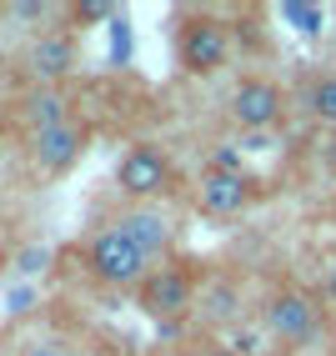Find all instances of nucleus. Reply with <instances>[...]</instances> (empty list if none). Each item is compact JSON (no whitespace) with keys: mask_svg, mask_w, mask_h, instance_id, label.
<instances>
[{"mask_svg":"<svg viewBox=\"0 0 336 356\" xmlns=\"http://www.w3.org/2000/svg\"><path fill=\"white\" fill-rule=\"evenodd\" d=\"M81 256H86V271L101 281V286H115V291H131V286H141V281L156 271V261L141 251L131 236H121L115 226L95 231Z\"/></svg>","mask_w":336,"mask_h":356,"instance_id":"f257e3e1","label":"nucleus"},{"mask_svg":"<svg viewBox=\"0 0 336 356\" xmlns=\"http://www.w3.org/2000/svg\"><path fill=\"white\" fill-rule=\"evenodd\" d=\"M261 331L276 341V346H311L321 337V306L317 296H306L296 286H281L261 301Z\"/></svg>","mask_w":336,"mask_h":356,"instance_id":"f03ea898","label":"nucleus"},{"mask_svg":"<svg viewBox=\"0 0 336 356\" xmlns=\"http://www.w3.org/2000/svg\"><path fill=\"white\" fill-rule=\"evenodd\" d=\"M136 301H141L146 316H156V326H181L196 312V276L186 266H156L136 286Z\"/></svg>","mask_w":336,"mask_h":356,"instance_id":"7ed1b4c3","label":"nucleus"},{"mask_svg":"<svg viewBox=\"0 0 336 356\" xmlns=\"http://www.w3.org/2000/svg\"><path fill=\"white\" fill-rule=\"evenodd\" d=\"M171 181H176V165L166 161L161 146H151V140H136V146L115 161V186L141 206V201H156L171 191Z\"/></svg>","mask_w":336,"mask_h":356,"instance_id":"20e7f679","label":"nucleus"},{"mask_svg":"<svg viewBox=\"0 0 336 356\" xmlns=\"http://www.w3.org/2000/svg\"><path fill=\"white\" fill-rule=\"evenodd\" d=\"M176 51H181V65L191 76H216V70L231 60V31L221 20H211V15H196V20L181 26Z\"/></svg>","mask_w":336,"mask_h":356,"instance_id":"39448f33","label":"nucleus"},{"mask_svg":"<svg viewBox=\"0 0 336 356\" xmlns=\"http://www.w3.org/2000/svg\"><path fill=\"white\" fill-rule=\"evenodd\" d=\"M286 111V90L266 76H246L241 86L231 90V121L236 131H276Z\"/></svg>","mask_w":336,"mask_h":356,"instance_id":"423d86ee","label":"nucleus"},{"mask_svg":"<svg viewBox=\"0 0 336 356\" xmlns=\"http://www.w3.org/2000/svg\"><path fill=\"white\" fill-rule=\"evenodd\" d=\"M86 140H90V131H86L81 121L35 131V136H31V165H35V171H45V176H65L70 165L86 156Z\"/></svg>","mask_w":336,"mask_h":356,"instance_id":"0eeeda50","label":"nucleus"},{"mask_svg":"<svg viewBox=\"0 0 336 356\" xmlns=\"http://www.w3.org/2000/svg\"><path fill=\"white\" fill-rule=\"evenodd\" d=\"M111 226L121 231V236H131V241H136L141 251H146L151 261H161L166 251L176 246V221L166 216L161 206H151V201H141V206H126V211H121V216H115Z\"/></svg>","mask_w":336,"mask_h":356,"instance_id":"6e6552de","label":"nucleus"},{"mask_svg":"<svg viewBox=\"0 0 336 356\" xmlns=\"http://www.w3.org/2000/svg\"><path fill=\"white\" fill-rule=\"evenodd\" d=\"M76 65H81V45H76V35H70V31H40V35L31 40V51H26V70H31L40 86L65 81Z\"/></svg>","mask_w":336,"mask_h":356,"instance_id":"1a4fd4ad","label":"nucleus"},{"mask_svg":"<svg viewBox=\"0 0 336 356\" xmlns=\"http://www.w3.org/2000/svg\"><path fill=\"white\" fill-rule=\"evenodd\" d=\"M256 196V181L251 176H221V171H201V186H196V206L206 216H236L246 211Z\"/></svg>","mask_w":336,"mask_h":356,"instance_id":"9d476101","label":"nucleus"},{"mask_svg":"<svg viewBox=\"0 0 336 356\" xmlns=\"http://www.w3.org/2000/svg\"><path fill=\"white\" fill-rule=\"evenodd\" d=\"M196 312L211 331H231V326H241L246 321V296H241V281H231V276H211L206 281V291L196 296Z\"/></svg>","mask_w":336,"mask_h":356,"instance_id":"9b49d317","label":"nucleus"},{"mask_svg":"<svg viewBox=\"0 0 336 356\" xmlns=\"http://www.w3.org/2000/svg\"><path fill=\"white\" fill-rule=\"evenodd\" d=\"M20 115H26V126H31V136H35V131L65 126V121H70V101L61 96L56 86H35L31 96L20 101Z\"/></svg>","mask_w":336,"mask_h":356,"instance_id":"f8f14e48","label":"nucleus"},{"mask_svg":"<svg viewBox=\"0 0 336 356\" xmlns=\"http://www.w3.org/2000/svg\"><path fill=\"white\" fill-rule=\"evenodd\" d=\"M281 20H286L296 35L311 40V35L326 31V6H317V0H286V6H281Z\"/></svg>","mask_w":336,"mask_h":356,"instance_id":"ddd939ff","label":"nucleus"},{"mask_svg":"<svg viewBox=\"0 0 336 356\" xmlns=\"http://www.w3.org/2000/svg\"><path fill=\"white\" fill-rule=\"evenodd\" d=\"M306 111L317 115L326 131H336V76H317L306 86Z\"/></svg>","mask_w":336,"mask_h":356,"instance_id":"4468645a","label":"nucleus"},{"mask_svg":"<svg viewBox=\"0 0 336 356\" xmlns=\"http://www.w3.org/2000/svg\"><path fill=\"white\" fill-rule=\"evenodd\" d=\"M266 341H271V337H266L261 326L241 321V326H231V331H226V341H221V346H226L231 356H266Z\"/></svg>","mask_w":336,"mask_h":356,"instance_id":"2eb2a0df","label":"nucleus"},{"mask_svg":"<svg viewBox=\"0 0 336 356\" xmlns=\"http://www.w3.org/2000/svg\"><path fill=\"white\" fill-rule=\"evenodd\" d=\"M206 171H221V176H246L241 146H236V140H221V146H211V156H206Z\"/></svg>","mask_w":336,"mask_h":356,"instance_id":"dca6fc26","label":"nucleus"},{"mask_svg":"<svg viewBox=\"0 0 336 356\" xmlns=\"http://www.w3.org/2000/svg\"><path fill=\"white\" fill-rule=\"evenodd\" d=\"M126 56H131V26H126V15H115L111 20V60L126 65Z\"/></svg>","mask_w":336,"mask_h":356,"instance_id":"f3484780","label":"nucleus"},{"mask_svg":"<svg viewBox=\"0 0 336 356\" xmlns=\"http://www.w3.org/2000/svg\"><path fill=\"white\" fill-rule=\"evenodd\" d=\"M45 261H51V246H26V251L15 256V271H26V276H35V271L45 266Z\"/></svg>","mask_w":336,"mask_h":356,"instance_id":"a211bd4d","label":"nucleus"},{"mask_svg":"<svg viewBox=\"0 0 336 356\" xmlns=\"http://www.w3.org/2000/svg\"><path fill=\"white\" fill-rule=\"evenodd\" d=\"M115 15H121V10L106 6V0H86V6L70 10V20H115Z\"/></svg>","mask_w":336,"mask_h":356,"instance_id":"6ab92c4d","label":"nucleus"},{"mask_svg":"<svg viewBox=\"0 0 336 356\" xmlns=\"http://www.w3.org/2000/svg\"><path fill=\"white\" fill-rule=\"evenodd\" d=\"M236 146H241V156H251V151H271L276 136H271V131H241V136H236Z\"/></svg>","mask_w":336,"mask_h":356,"instance_id":"aec40b11","label":"nucleus"},{"mask_svg":"<svg viewBox=\"0 0 336 356\" xmlns=\"http://www.w3.org/2000/svg\"><path fill=\"white\" fill-rule=\"evenodd\" d=\"M321 301L336 306V256H326V266H321Z\"/></svg>","mask_w":336,"mask_h":356,"instance_id":"412c9836","label":"nucleus"},{"mask_svg":"<svg viewBox=\"0 0 336 356\" xmlns=\"http://www.w3.org/2000/svg\"><path fill=\"white\" fill-rule=\"evenodd\" d=\"M20 356H76V351H70L65 341H31Z\"/></svg>","mask_w":336,"mask_h":356,"instance_id":"4be33fe9","label":"nucleus"},{"mask_svg":"<svg viewBox=\"0 0 336 356\" xmlns=\"http://www.w3.org/2000/svg\"><path fill=\"white\" fill-rule=\"evenodd\" d=\"M6 15H15V20H45V15H51V6H35V0H20V6H10Z\"/></svg>","mask_w":336,"mask_h":356,"instance_id":"5701e85b","label":"nucleus"},{"mask_svg":"<svg viewBox=\"0 0 336 356\" xmlns=\"http://www.w3.org/2000/svg\"><path fill=\"white\" fill-rule=\"evenodd\" d=\"M10 312H31V291H15L10 296Z\"/></svg>","mask_w":336,"mask_h":356,"instance_id":"b1692460","label":"nucleus"},{"mask_svg":"<svg viewBox=\"0 0 336 356\" xmlns=\"http://www.w3.org/2000/svg\"><path fill=\"white\" fill-rule=\"evenodd\" d=\"M321 156H326V165H331V171H336V131L326 136V151H321Z\"/></svg>","mask_w":336,"mask_h":356,"instance_id":"393cba45","label":"nucleus"},{"mask_svg":"<svg viewBox=\"0 0 336 356\" xmlns=\"http://www.w3.org/2000/svg\"><path fill=\"white\" fill-rule=\"evenodd\" d=\"M201 356H231V351H226V346H206Z\"/></svg>","mask_w":336,"mask_h":356,"instance_id":"a878e982","label":"nucleus"},{"mask_svg":"<svg viewBox=\"0 0 336 356\" xmlns=\"http://www.w3.org/2000/svg\"><path fill=\"white\" fill-rule=\"evenodd\" d=\"M0 271H6V251H0Z\"/></svg>","mask_w":336,"mask_h":356,"instance_id":"bb28decb","label":"nucleus"}]
</instances>
